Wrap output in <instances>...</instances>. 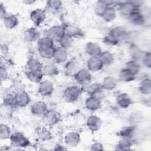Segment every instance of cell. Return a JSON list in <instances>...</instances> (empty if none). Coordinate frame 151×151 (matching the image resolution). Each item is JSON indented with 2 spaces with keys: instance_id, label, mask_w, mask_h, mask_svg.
Segmentation results:
<instances>
[{
  "instance_id": "obj_1",
  "label": "cell",
  "mask_w": 151,
  "mask_h": 151,
  "mask_svg": "<svg viewBox=\"0 0 151 151\" xmlns=\"http://www.w3.org/2000/svg\"><path fill=\"white\" fill-rule=\"evenodd\" d=\"M38 42V51L41 56L45 58H53L55 50L54 47L53 40L47 36L40 38Z\"/></svg>"
},
{
  "instance_id": "obj_2",
  "label": "cell",
  "mask_w": 151,
  "mask_h": 151,
  "mask_svg": "<svg viewBox=\"0 0 151 151\" xmlns=\"http://www.w3.org/2000/svg\"><path fill=\"white\" fill-rule=\"evenodd\" d=\"M81 94V90L77 86H70L67 87L64 93L65 100L68 102L76 101Z\"/></svg>"
},
{
  "instance_id": "obj_3",
  "label": "cell",
  "mask_w": 151,
  "mask_h": 151,
  "mask_svg": "<svg viewBox=\"0 0 151 151\" xmlns=\"http://www.w3.org/2000/svg\"><path fill=\"white\" fill-rule=\"evenodd\" d=\"M10 140L13 146L16 147H25L29 145L28 139L21 133H14L10 136Z\"/></svg>"
},
{
  "instance_id": "obj_4",
  "label": "cell",
  "mask_w": 151,
  "mask_h": 151,
  "mask_svg": "<svg viewBox=\"0 0 151 151\" xmlns=\"http://www.w3.org/2000/svg\"><path fill=\"white\" fill-rule=\"evenodd\" d=\"M30 18L35 25L39 26L44 22L46 18L45 11L41 8L35 9L31 12Z\"/></svg>"
},
{
  "instance_id": "obj_5",
  "label": "cell",
  "mask_w": 151,
  "mask_h": 151,
  "mask_svg": "<svg viewBox=\"0 0 151 151\" xmlns=\"http://www.w3.org/2000/svg\"><path fill=\"white\" fill-rule=\"evenodd\" d=\"M75 80L80 84L83 85L89 84L91 81V76L88 70L81 69L74 76Z\"/></svg>"
},
{
  "instance_id": "obj_6",
  "label": "cell",
  "mask_w": 151,
  "mask_h": 151,
  "mask_svg": "<svg viewBox=\"0 0 151 151\" xmlns=\"http://www.w3.org/2000/svg\"><path fill=\"white\" fill-rule=\"evenodd\" d=\"M47 37H50L52 40L59 41L65 34L64 28L58 25L52 27L47 31Z\"/></svg>"
},
{
  "instance_id": "obj_7",
  "label": "cell",
  "mask_w": 151,
  "mask_h": 151,
  "mask_svg": "<svg viewBox=\"0 0 151 151\" xmlns=\"http://www.w3.org/2000/svg\"><path fill=\"white\" fill-rule=\"evenodd\" d=\"M45 123L48 126H53L60 120V114L54 110H48L43 116Z\"/></svg>"
},
{
  "instance_id": "obj_8",
  "label": "cell",
  "mask_w": 151,
  "mask_h": 151,
  "mask_svg": "<svg viewBox=\"0 0 151 151\" xmlns=\"http://www.w3.org/2000/svg\"><path fill=\"white\" fill-rule=\"evenodd\" d=\"M118 8L123 15L129 16L133 11L139 9V8L133 4L132 1H124L118 4Z\"/></svg>"
},
{
  "instance_id": "obj_9",
  "label": "cell",
  "mask_w": 151,
  "mask_h": 151,
  "mask_svg": "<svg viewBox=\"0 0 151 151\" xmlns=\"http://www.w3.org/2000/svg\"><path fill=\"white\" fill-rule=\"evenodd\" d=\"M103 65L104 64L99 57H91L87 61L88 70L91 71H97L100 70Z\"/></svg>"
},
{
  "instance_id": "obj_10",
  "label": "cell",
  "mask_w": 151,
  "mask_h": 151,
  "mask_svg": "<svg viewBox=\"0 0 151 151\" xmlns=\"http://www.w3.org/2000/svg\"><path fill=\"white\" fill-rule=\"evenodd\" d=\"M53 85L48 80H44L40 83L38 87V93L43 96H50L53 91Z\"/></svg>"
},
{
  "instance_id": "obj_11",
  "label": "cell",
  "mask_w": 151,
  "mask_h": 151,
  "mask_svg": "<svg viewBox=\"0 0 151 151\" xmlns=\"http://www.w3.org/2000/svg\"><path fill=\"white\" fill-rule=\"evenodd\" d=\"M47 106L42 101H37L31 107L32 113L38 116H44L47 112Z\"/></svg>"
},
{
  "instance_id": "obj_12",
  "label": "cell",
  "mask_w": 151,
  "mask_h": 151,
  "mask_svg": "<svg viewBox=\"0 0 151 151\" xmlns=\"http://www.w3.org/2000/svg\"><path fill=\"white\" fill-rule=\"evenodd\" d=\"M30 101L28 94L24 91H19L15 95V105L19 107L27 106Z\"/></svg>"
},
{
  "instance_id": "obj_13",
  "label": "cell",
  "mask_w": 151,
  "mask_h": 151,
  "mask_svg": "<svg viewBox=\"0 0 151 151\" xmlns=\"http://www.w3.org/2000/svg\"><path fill=\"white\" fill-rule=\"evenodd\" d=\"M113 2L108 1H98L94 4V12L95 13L100 17L103 15L105 10L109 6H111Z\"/></svg>"
},
{
  "instance_id": "obj_14",
  "label": "cell",
  "mask_w": 151,
  "mask_h": 151,
  "mask_svg": "<svg viewBox=\"0 0 151 151\" xmlns=\"http://www.w3.org/2000/svg\"><path fill=\"white\" fill-rule=\"evenodd\" d=\"M87 125L90 130L95 132L100 128L101 120L100 117L96 116H90L87 119Z\"/></svg>"
},
{
  "instance_id": "obj_15",
  "label": "cell",
  "mask_w": 151,
  "mask_h": 151,
  "mask_svg": "<svg viewBox=\"0 0 151 151\" xmlns=\"http://www.w3.org/2000/svg\"><path fill=\"white\" fill-rule=\"evenodd\" d=\"M101 106V102L100 99L96 96H91L87 98L86 101V107L91 111H95L100 109Z\"/></svg>"
},
{
  "instance_id": "obj_16",
  "label": "cell",
  "mask_w": 151,
  "mask_h": 151,
  "mask_svg": "<svg viewBox=\"0 0 151 151\" xmlns=\"http://www.w3.org/2000/svg\"><path fill=\"white\" fill-rule=\"evenodd\" d=\"M86 51L91 57H99L101 53L100 47L92 42H89L86 44Z\"/></svg>"
},
{
  "instance_id": "obj_17",
  "label": "cell",
  "mask_w": 151,
  "mask_h": 151,
  "mask_svg": "<svg viewBox=\"0 0 151 151\" xmlns=\"http://www.w3.org/2000/svg\"><path fill=\"white\" fill-rule=\"evenodd\" d=\"M127 17L130 21L135 25H142L145 22V18L139 9L132 12Z\"/></svg>"
},
{
  "instance_id": "obj_18",
  "label": "cell",
  "mask_w": 151,
  "mask_h": 151,
  "mask_svg": "<svg viewBox=\"0 0 151 151\" xmlns=\"http://www.w3.org/2000/svg\"><path fill=\"white\" fill-rule=\"evenodd\" d=\"M40 32L34 28H29L24 32L25 39L28 42H34L40 40Z\"/></svg>"
},
{
  "instance_id": "obj_19",
  "label": "cell",
  "mask_w": 151,
  "mask_h": 151,
  "mask_svg": "<svg viewBox=\"0 0 151 151\" xmlns=\"http://www.w3.org/2000/svg\"><path fill=\"white\" fill-rule=\"evenodd\" d=\"M65 34L73 37H81L83 35V32L78 27L72 25H68L64 28Z\"/></svg>"
},
{
  "instance_id": "obj_20",
  "label": "cell",
  "mask_w": 151,
  "mask_h": 151,
  "mask_svg": "<svg viewBox=\"0 0 151 151\" xmlns=\"http://www.w3.org/2000/svg\"><path fill=\"white\" fill-rule=\"evenodd\" d=\"M42 64L35 59L29 60L25 64L26 72L42 71Z\"/></svg>"
},
{
  "instance_id": "obj_21",
  "label": "cell",
  "mask_w": 151,
  "mask_h": 151,
  "mask_svg": "<svg viewBox=\"0 0 151 151\" xmlns=\"http://www.w3.org/2000/svg\"><path fill=\"white\" fill-rule=\"evenodd\" d=\"M53 58H54L55 61L58 63L65 61L67 58V52L66 49L61 47L55 48Z\"/></svg>"
},
{
  "instance_id": "obj_22",
  "label": "cell",
  "mask_w": 151,
  "mask_h": 151,
  "mask_svg": "<svg viewBox=\"0 0 151 151\" xmlns=\"http://www.w3.org/2000/svg\"><path fill=\"white\" fill-rule=\"evenodd\" d=\"M80 140V136L75 132H70L65 137V142L68 146H76Z\"/></svg>"
},
{
  "instance_id": "obj_23",
  "label": "cell",
  "mask_w": 151,
  "mask_h": 151,
  "mask_svg": "<svg viewBox=\"0 0 151 151\" xmlns=\"http://www.w3.org/2000/svg\"><path fill=\"white\" fill-rule=\"evenodd\" d=\"M116 100L117 104L122 108L128 107L132 103L130 98L126 93L119 94L117 96Z\"/></svg>"
},
{
  "instance_id": "obj_24",
  "label": "cell",
  "mask_w": 151,
  "mask_h": 151,
  "mask_svg": "<svg viewBox=\"0 0 151 151\" xmlns=\"http://www.w3.org/2000/svg\"><path fill=\"white\" fill-rule=\"evenodd\" d=\"M116 16V11L115 8L112 6H109L105 10V11L101 15V17L104 21L107 22H110L113 21L115 19Z\"/></svg>"
},
{
  "instance_id": "obj_25",
  "label": "cell",
  "mask_w": 151,
  "mask_h": 151,
  "mask_svg": "<svg viewBox=\"0 0 151 151\" xmlns=\"http://www.w3.org/2000/svg\"><path fill=\"white\" fill-rule=\"evenodd\" d=\"M4 22L5 27L9 29H12L15 27L18 23V18L14 15H7L4 18Z\"/></svg>"
},
{
  "instance_id": "obj_26",
  "label": "cell",
  "mask_w": 151,
  "mask_h": 151,
  "mask_svg": "<svg viewBox=\"0 0 151 151\" xmlns=\"http://www.w3.org/2000/svg\"><path fill=\"white\" fill-rule=\"evenodd\" d=\"M101 85L102 88H104L107 90H111L116 87L117 81L113 77H107L104 79Z\"/></svg>"
},
{
  "instance_id": "obj_27",
  "label": "cell",
  "mask_w": 151,
  "mask_h": 151,
  "mask_svg": "<svg viewBox=\"0 0 151 151\" xmlns=\"http://www.w3.org/2000/svg\"><path fill=\"white\" fill-rule=\"evenodd\" d=\"M44 74L42 71H27L26 72V76L27 78L32 82L38 83L40 82Z\"/></svg>"
},
{
  "instance_id": "obj_28",
  "label": "cell",
  "mask_w": 151,
  "mask_h": 151,
  "mask_svg": "<svg viewBox=\"0 0 151 151\" xmlns=\"http://www.w3.org/2000/svg\"><path fill=\"white\" fill-rule=\"evenodd\" d=\"M47 8L52 12H55L58 11L62 7V2L57 0H51L47 1Z\"/></svg>"
},
{
  "instance_id": "obj_29",
  "label": "cell",
  "mask_w": 151,
  "mask_h": 151,
  "mask_svg": "<svg viewBox=\"0 0 151 151\" xmlns=\"http://www.w3.org/2000/svg\"><path fill=\"white\" fill-rule=\"evenodd\" d=\"M42 73L44 75L54 76L58 73V69L54 64H48L42 68Z\"/></svg>"
},
{
  "instance_id": "obj_30",
  "label": "cell",
  "mask_w": 151,
  "mask_h": 151,
  "mask_svg": "<svg viewBox=\"0 0 151 151\" xmlns=\"http://www.w3.org/2000/svg\"><path fill=\"white\" fill-rule=\"evenodd\" d=\"M134 75H133L129 70L127 68H124L122 70L120 73V80L123 81H133L134 79Z\"/></svg>"
},
{
  "instance_id": "obj_31",
  "label": "cell",
  "mask_w": 151,
  "mask_h": 151,
  "mask_svg": "<svg viewBox=\"0 0 151 151\" xmlns=\"http://www.w3.org/2000/svg\"><path fill=\"white\" fill-rule=\"evenodd\" d=\"M150 81L149 79H145L139 85V91L141 93L145 94H149L150 93Z\"/></svg>"
},
{
  "instance_id": "obj_32",
  "label": "cell",
  "mask_w": 151,
  "mask_h": 151,
  "mask_svg": "<svg viewBox=\"0 0 151 151\" xmlns=\"http://www.w3.org/2000/svg\"><path fill=\"white\" fill-rule=\"evenodd\" d=\"M99 58L103 63V64H110L114 61L113 56L109 51L101 52V54L99 55Z\"/></svg>"
},
{
  "instance_id": "obj_33",
  "label": "cell",
  "mask_w": 151,
  "mask_h": 151,
  "mask_svg": "<svg viewBox=\"0 0 151 151\" xmlns=\"http://www.w3.org/2000/svg\"><path fill=\"white\" fill-rule=\"evenodd\" d=\"M126 68L129 70L133 75L136 76L139 71V65L135 61H130L126 64Z\"/></svg>"
},
{
  "instance_id": "obj_34",
  "label": "cell",
  "mask_w": 151,
  "mask_h": 151,
  "mask_svg": "<svg viewBox=\"0 0 151 151\" xmlns=\"http://www.w3.org/2000/svg\"><path fill=\"white\" fill-rule=\"evenodd\" d=\"M134 127L132 126L126 127L119 132V135L124 139H129L133 136L134 133Z\"/></svg>"
},
{
  "instance_id": "obj_35",
  "label": "cell",
  "mask_w": 151,
  "mask_h": 151,
  "mask_svg": "<svg viewBox=\"0 0 151 151\" xmlns=\"http://www.w3.org/2000/svg\"><path fill=\"white\" fill-rule=\"evenodd\" d=\"M59 42L61 47L67 48L70 47L73 43V38L67 34H64L63 37L60 40Z\"/></svg>"
},
{
  "instance_id": "obj_36",
  "label": "cell",
  "mask_w": 151,
  "mask_h": 151,
  "mask_svg": "<svg viewBox=\"0 0 151 151\" xmlns=\"http://www.w3.org/2000/svg\"><path fill=\"white\" fill-rule=\"evenodd\" d=\"M37 133L38 137L42 140H47L51 137V134L50 132L44 127L38 128Z\"/></svg>"
},
{
  "instance_id": "obj_37",
  "label": "cell",
  "mask_w": 151,
  "mask_h": 151,
  "mask_svg": "<svg viewBox=\"0 0 151 151\" xmlns=\"http://www.w3.org/2000/svg\"><path fill=\"white\" fill-rule=\"evenodd\" d=\"M65 66L66 71L68 74H73V75L74 76L78 71L77 70L78 64L75 60L70 61Z\"/></svg>"
},
{
  "instance_id": "obj_38",
  "label": "cell",
  "mask_w": 151,
  "mask_h": 151,
  "mask_svg": "<svg viewBox=\"0 0 151 151\" xmlns=\"http://www.w3.org/2000/svg\"><path fill=\"white\" fill-rule=\"evenodd\" d=\"M0 135H1V138L2 139H6L9 137H10V133H11V130L9 127L6 125V124H1L0 127Z\"/></svg>"
},
{
  "instance_id": "obj_39",
  "label": "cell",
  "mask_w": 151,
  "mask_h": 151,
  "mask_svg": "<svg viewBox=\"0 0 151 151\" xmlns=\"http://www.w3.org/2000/svg\"><path fill=\"white\" fill-rule=\"evenodd\" d=\"M103 42L107 45H114L119 42V41L109 32V34H107L103 38Z\"/></svg>"
},
{
  "instance_id": "obj_40",
  "label": "cell",
  "mask_w": 151,
  "mask_h": 151,
  "mask_svg": "<svg viewBox=\"0 0 151 151\" xmlns=\"http://www.w3.org/2000/svg\"><path fill=\"white\" fill-rule=\"evenodd\" d=\"M131 146V142L129 139H123L120 141L118 146L122 147L121 149H128V147Z\"/></svg>"
},
{
  "instance_id": "obj_41",
  "label": "cell",
  "mask_w": 151,
  "mask_h": 151,
  "mask_svg": "<svg viewBox=\"0 0 151 151\" xmlns=\"http://www.w3.org/2000/svg\"><path fill=\"white\" fill-rule=\"evenodd\" d=\"M143 62L146 67H150V53H147L144 55Z\"/></svg>"
},
{
  "instance_id": "obj_42",
  "label": "cell",
  "mask_w": 151,
  "mask_h": 151,
  "mask_svg": "<svg viewBox=\"0 0 151 151\" xmlns=\"http://www.w3.org/2000/svg\"><path fill=\"white\" fill-rule=\"evenodd\" d=\"M8 76V74L7 72L6 71V70L5 69V68H3L2 67H1V80H3L4 79L5 80L7 78Z\"/></svg>"
},
{
  "instance_id": "obj_43",
  "label": "cell",
  "mask_w": 151,
  "mask_h": 151,
  "mask_svg": "<svg viewBox=\"0 0 151 151\" xmlns=\"http://www.w3.org/2000/svg\"><path fill=\"white\" fill-rule=\"evenodd\" d=\"M0 11H1V17L2 18H4L5 17H6V13L5 11V7L2 4H1V6H0Z\"/></svg>"
},
{
  "instance_id": "obj_44",
  "label": "cell",
  "mask_w": 151,
  "mask_h": 151,
  "mask_svg": "<svg viewBox=\"0 0 151 151\" xmlns=\"http://www.w3.org/2000/svg\"><path fill=\"white\" fill-rule=\"evenodd\" d=\"M23 2L24 3H25V4H28V5H30V4H33L34 2H35V1H30V0H29V1H23Z\"/></svg>"
}]
</instances>
